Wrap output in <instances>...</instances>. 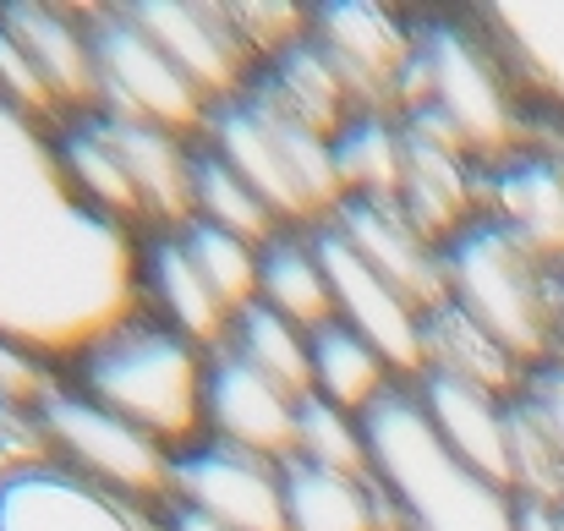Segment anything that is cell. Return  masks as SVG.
Returning <instances> with one entry per match:
<instances>
[{"mask_svg":"<svg viewBox=\"0 0 564 531\" xmlns=\"http://www.w3.org/2000/svg\"><path fill=\"white\" fill-rule=\"evenodd\" d=\"M143 313L138 230L94 214L55 154V127L0 99V335L72 361Z\"/></svg>","mask_w":564,"mask_h":531,"instance_id":"6da1fadb","label":"cell"},{"mask_svg":"<svg viewBox=\"0 0 564 531\" xmlns=\"http://www.w3.org/2000/svg\"><path fill=\"white\" fill-rule=\"evenodd\" d=\"M362 427L394 531H521V499L494 477L471 472L433 433L411 383H394L362 416Z\"/></svg>","mask_w":564,"mask_h":531,"instance_id":"7a4b0ae2","label":"cell"},{"mask_svg":"<svg viewBox=\"0 0 564 531\" xmlns=\"http://www.w3.org/2000/svg\"><path fill=\"white\" fill-rule=\"evenodd\" d=\"M61 378L94 405L160 438L171 455H182L187 444L203 438L208 351H197L192 340H182L149 313H132L116 329H105L94 346H83L66 361Z\"/></svg>","mask_w":564,"mask_h":531,"instance_id":"3957f363","label":"cell"},{"mask_svg":"<svg viewBox=\"0 0 564 531\" xmlns=\"http://www.w3.org/2000/svg\"><path fill=\"white\" fill-rule=\"evenodd\" d=\"M394 110L438 116L477 165H494L521 143H532V121L516 77L505 72L488 33L460 17L416 22V55Z\"/></svg>","mask_w":564,"mask_h":531,"instance_id":"277c9868","label":"cell"},{"mask_svg":"<svg viewBox=\"0 0 564 531\" xmlns=\"http://www.w3.org/2000/svg\"><path fill=\"white\" fill-rule=\"evenodd\" d=\"M197 143L214 149L236 176L247 181L274 208V219L285 230H302V225L318 230L346 203L340 171H335V143L324 132L302 127L296 116H285L258 88L214 105Z\"/></svg>","mask_w":564,"mask_h":531,"instance_id":"5b68a950","label":"cell"},{"mask_svg":"<svg viewBox=\"0 0 564 531\" xmlns=\"http://www.w3.org/2000/svg\"><path fill=\"white\" fill-rule=\"evenodd\" d=\"M444 302L482 324L527 372L554 361V263L477 214L444 247Z\"/></svg>","mask_w":564,"mask_h":531,"instance_id":"8992f818","label":"cell"},{"mask_svg":"<svg viewBox=\"0 0 564 531\" xmlns=\"http://www.w3.org/2000/svg\"><path fill=\"white\" fill-rule=\"evenodd\" d=\"M39 422H44V438H50V455L61 472H72L116 499H132V505H154V510L171 505L176 455L160 438H149L143 427H132L127 416L77 394L66 378L39 405Z\"/></svg>","mask_w":564,"mask_h":531,"instance_id":"52a82bcc","label":"cell"},{"mask_svg":"<svg viewBox=\"0 0 564 531\" xmlns=\"http://www.w3.org/2000/svg\"><path fill=\"white\" fill-rule=\"evenodd\" d=\"M88 39H94L99 110L105 116H132V121H154V127H165L176 138H203L214 105L182 77V66L127 17V6L88 11Z\"/></svg>","mask_w":564,"mask_h":531,"instance_id":"ba28073f","label":"cell"},{"mask_svg":"<svg viewBox=\"0 0 564 531\" xmlns=\"http://www.w3.org/2000/svg\"><path fill=\"white\" fill-rule=\"evenodd\" d=\"M171 499L230 531H291L285 527V460L197 438L176 455Z\"/></svg>","mask_w":564,"mask_h":531,"instance_id":"9c48e42d","label":"cell"},{"mask_svg":"<svg viewBox=\"0 0 564 531\" xmlns=\"http://www.w3.org/2000/svg\"><path fill=\"white\" fill-rule=\"evenodd\" d=\"M127 17L182 66V77L208 105H225L252 88L258 55L236 33L225 0H132Z\"/></svg>","mask_w":564,"mask_h":531,"instance_id":"30bf717a","label":"cell"},{"mask_svg":"<svg viewBox=\"0 0 564 531\" xmlns=\"http://www.w3.org/2000/svg\"><path fill=\"white\" fill-rule=\"evenodd\" d=\"M324 55L340 66V77L351 83L362 110H394L411 55H416V22L394 17L389 6L373 0H329L313 6V28H307Z\"/></svg>","mask_w":564,"mask_h":531,"instance_id":"8fae6325","label":"cell"},{"mask_svg":"<svg viewBox=\"0 0 564 531\" xmlns=\"http://www.w3.org/2000/svg\"><path fill=\"white\" fill-rule=\"evenodd\" d=\"M296 416L302 400L263 378L252 361L219 346L208 351V378H203V438H219L230 449L263 455V460H291L296 455Z\"/></svg>","mask_w":564,"mask_h":531,"instance_id":"7c38bea8","label":"cell"},{"mask_svg":"<svg viewBox=\"0 0 564 531\" xmlns=\"http://www.w3.org/2000/svg\"><path fill=\"white\" fill-rule=\"evenodd\" d=\"M313 236H318V252H324L329 296H335V324L357 329L394 367L400 383L422 378V313L351 252V241L335 225H318Z\"/></svg>","mask_w":564,"mask_h":531,"instance_id":"4fadbf2b","label":"cell"},{"mask_svg":"<svg viewBox=\"0 0 564 531\" xmlns=\"http://www.w3.org/2000/svg\"><path fill=\"white\" fill-rule=\"evenodd\" d=\"M324 225H335L351 241V252L383 274L416 313H433L444 302V252L394 197H346Z\"/></svg>","mask_w":564,"mask_h":531,"instance_id":"5bb4252c","label":"cell"},{"mask_svg":"<svg viewBox=\"0 0 564 531\" xmlns=\"http://www.w3.org/2000/svg\"><path fill=\"white\" fill-rule=\"evenodd\" d=\"M477 214L521 236L554 269L564 263V154L521 143L516 154L477 165Z\"/></svg>","mask_w":564,"mask_h":531,"instance_id":"9a60e30c","label":"cell"},{"mask_svg":"<svg viewBox=\"0 0 564 531\" xmlns=\"http://www.w3.org/2000/svg\"><path fill=\"white\" fill-rule=\"evenodd\" d=\"M160 510L116 499L61 466H39L0 488V531H165Z\"/></svg>","mask_w":564,"mask_h":531,"instance_id":"2e32d148","label":"cell"},{"mask_svg":"<svg viewBox=\"0 0 564 531\" xmlns=\"http://www.w3.org/2000/svg\"><path fill=\"white\" fill-rule=\"evenodd\" d=\"M138 291L149 302V318H160L165 329H176L197 351L230 346L236 313L197 274L187 241H182V225L176 230H143L138 236Z\"/></svg>","mask_w":564,"mask_h":531,"instance_id":"e0dca14e","label":"cell"},{"mask_svg":"<svg viewBox=\"0 0 564 531\" xmlns=\"http://www.w3.org/2000/svg\"><path fill=\"white\" fill-rule=\"evenodd\" d=\"M477 28L516 77L527 110H549L564 127V0H494L477 6Z\"/></svg>","mask_w":564,"mask_h":531,"instance_id":"ac0fdd59","label":"cell"},{"mask_svg":"<svg viewBox=\"0 0 564 531\" xmlns=\"http://www.w3.org/2000/svg\"><path fill=\"white\" fill-rule=\"evenodd\" d=\"M0 22L11 28V39L28 50V61L50 83L61 121L99 110V66H94V39H88V11L11 0V6H0Z\"/></svg>","mask_w":564,"mask_h":531,"instance_id":"d6986e66","label":"cell"},{"mask_svg":"<svg viewBox=\"0 0 564 531\" xmlns=\"http://www.w3.org/2000/svg\"><path fill=\"white\" fill-rule=\"evenodd\" d=\"M411 394H416L422 416L433 422V433L471 472H482L499 488H510V400L505 394H488V389L444 378V372L411 378Z\"/></svg>","mask_w":564,"mask_h":531,"instance_id":"ffe728a7","label":"cell"},{"mask_svg":"<svg viewBox=\"0 0 564 531\" xmlns=\"http://www.w3.org/2000/svg\"><path fill=\"white\" fill-rule=\"evenodd\" d=\"M105 116V110H99ZM121 165L132 176V192L143 203V230H176L192 219V154L197 138H176L154 121H132V116H105Z\"/></svg>","mask_w":564,"mask_h":531,"instance_id":"44dd1931","label":"cell"},{"mask_svg":"<svg viewBox=\"0 0 564 531\" xmlns=\"http://www.w3.org/2000/svg\"><path fill=\"white\" fill-rule=\"evenodd\" d=\"M252 88H258L263 99H274L285 116H296L302 127L324 132L329 143H335V132L362 110L357 94H351V83L340 77V66L324 55V44H318L313 33L296 39L291 50H280L274 61H263L258 77H252Z\"/></svg>","mask_w":564,"mask_h":531,"instance_id":"7402d4cb","label":"cell"},{"mask_svg":"<svg viewBox=\"0 0 564 531\" xmlns=\"http://www.w3.org/2000/svg\"><path fill=\"white\" fill-rule=\"evenodd\" d=\"M55 154H61V171L72 181V192L94 214H105V219H116V225H127V230L143 236V203L132 192V176L121 165V149H116V138H110V127H105L99 110L94 116H66L55 127Z\"/></svg>","mask_w":564,"mask_h":531,"instance_id":"603a6c76","label":"cell"},{"mask_svg":"<svg viewBox=\"0 0 564 531\" xmlns=\"http://www.w3.org/2000/svg\"><path fill=\"white\" fill-rule=\"evenodd\" d=\"M422 372H444V378L477 383V389L505 394V400H516L527 383V367L482 324H471L455 302H438L433 313H422Z\"/></svg>","mask_w":564,"mask_h":531,"instance_id":"cb8c5ba5","label":"cell"},{"mask_svg":"<svg viewBox=\"0 0 564 531\" xmlns=\"http://www.w3.org/2000/svg\"><path fill=\"white\" fill-rule=\"evenodd\" d=\"M285 527L291 531H394L373 477H340L285 460Z\"/></svg>","mask_w":564,"mask_h":531,"instance_id":"d4e9b609","label":"cell"},{"mask_svg":"<svg viewBox=\"0 0 564 531\" xmlns=\"http://www.w3.org/2000/svg\"><path fill=\"white\" fill-rule=\"evenodd\" d=\"M258 302L307 335L335 318V296H329V274H324V252L313 230H280L258 252Z\"/></svg>","mask_w":564,"mask_h":531,"instance_id":"484cf974","label":"cell"},{"mask_svg":"<svg viewBox=\"0 0 564 531\" xmlns=\"http://www.w3.org/2000/svg\"><path fill=\"white\" fill-rule=\"evenodd\" d=\"M394 367L346 324H318L313 329V394L351 411V416H368L378 400L394 389Z\"/></svg>","mask_w":564,"mask_h":531,"instance_id":"4316f807","label":"cell"},{"mask_svg":"<svg viewBox=\"0 0 564 531\" xmlns=\"http://www.w3.org/2000/svg\"><path fill=\"white\" fill-rule=\"evenodd\" d=\"M335 171L346 197H400V181H405L400 110H357L335 132Z\"/></svg>","mask_w":564,"mask_h":531,"instance_id":"83f0119b","label":"cell"},{"mask_svg":"<svg viewBox=\"0 0 564 531\" xmlns=\"http://www.w3.org/2000/svg\"><path fill=\"white\" fill-rule=\"evenodd\" d=\"M192 219H203V225H214V230H225V236H241V241H252V247H269V241L285 230V225L274 219V208L236 176L214 149H203V143H197V154H192Z\"/></svg>","mask_w":564,"mask_h":531,"instance_id":"f1b7e54d","label":"cell"},{"mask_svg":"<svg viewBox=\"0 0 564 531\" xmlns=\"http://www.w3.org/2000/svg\"><path fill=\"white\" fill-rule=\"evenodd\" d=\"M230 351L241 361H252L263 378H274L280 389H291L296 400L313 394V335L296 329L291 318L269 313L263 302L241 307L230 324Z\"/></svg>","mask_w":564,"mask_h":531,"instance_id":"f546056e","label":"cell"},{"mask_svg":"<svg viewBox=\"0 0 564 531\" xmlns=\"http://www.w3.org/2000/svg\"><path fill=\"white\" fill-rule=\"evenodd\" d=\"M302 466H318V472H340V477H373V460H368V427L362 416L307 394L302 400V416H296V455Z\"/></svg>","mask_w":564,"mask_h":531,"instance_id":"4dcf8cb0","label":"cell"},{"mask_svg":"<svg viewBox=\"0 0 564 531\" xmlns=\"http://www.w3.org/2000/svg\"><path fill=\"white\" fill-rule=\"evenodd\" d=\"M182 241H187L197 274L208 280V291H214L230 313H241V307L258 302V252H263V247H252V241H241V236H225V230H214V225H203V219H187V225H182Z\"/></svg>","mask_w":564,"mask_h":531,"instance_id":"1f68e13d","label":"cell"},{"mask_svg":"<svg viewBox=\"0 0 564 531\" xmlns=\"http://www.w3.org/2000/svg\"><path fill=\"white\" fill-rule=\"evenodd\" d=\"M55 367H61V361H50V356H39L33 346L0 335V405L39 411V405L55 394V383H61Z\"/></svg>","mask_w":564,"mask_h":531,"instance_id":"d6a6232c","label":"cell"},{"mask_svg":"<svg viewBox=\"0 0 564 531\" xmlns=\"http://www.w3.org/2000/svg\"><path fill=\"white\" fill-rule=\"evenodd\" d=\"M39 466H55L39 411L0 405V488L17 483V477H28V472H39Z\"/></svg>","mask_w":564,"mask_h":531,"instance_id":"836d02e7","label":"cell"},{"mask_svg":"<svg viewBox=\"0 0 564 531\" xmlns=\"http://www.w3.org/2000/svg\"><path fill=\"white\" fill-rule=\"evenodd\" d=\"M521 400L532 405V416L543 422V433L554 438V449L564 455V367L560 361L532 367V372H527V383H521Z\"/></svg>","mask_w":564,"mask_h":531,"instance_id":"e575fe53","label":"cell"},{"mask_svg":"<svg viewBox=\"0 0 564 531\" xmlns=\"http://www.w3.org/2000/svg\"><path fill=\"white\" fill-rule=\"evenodd\" d=\"M160 516H165V531H230V527H219V521H208V516H197V510H187V505H176V499Z\"/></svg>","mask_w":564,"mask_h":531,"instance_id":"d590c367","label":"cell"},{"mask_svg":"<svg viewBox=\"0 0 564 531\" xmlns=\"http://www.w3.org/2000/svg\"><path fill=\"white\" fill-rule=\"evenodd\" d=\"M521 531H564L560 510H543V505H521Z\"/></svg>","mask_w":564,"mask_h":531,"instance_id":"8d00e7d4","label":"cell"},{"mask_svg":"<svg viewBox=\"0 0 564 531\" xmlns=\"http://www.w3.org/2000/svg\"><path fill=\"white\" fill-rule=\"evenodd\" d=\"M554 361L564 367V263L554 269Z\"/></svg>","mask_w":564,"mask_h":531,"instance_id":"74e56055","label":"cell"},{"mask_svg":"<svg viewBox=\"0 0 564 531\" xmlns=\"http://www.w3.org/2000/svg\"><path fill=\"white\" fill-rule=\"evenodd\" d=\"M560 521H564V510H560Z\"/></svg>","mask_w":564,"mask_h":531,"instance_id":"f35d334b","label":"cell"}]
</instances>
